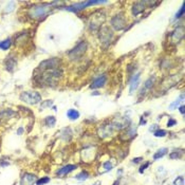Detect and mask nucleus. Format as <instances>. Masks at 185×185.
I'll list each match as a JSON object with an SVG mask.
<instances>
[{"label": "nucleus", "mask_w": 185, "mask_h": 185, "mask_svg": "<svg viewBox=\"0 0 185 185\" xmlns=\"http://www.w3.org/2000/svg\"><path fill=\"white\" fill-rule=\"evenodd\" d=\"M52 11V4H36L29 9V16L33 19H41Z\"/></svg>", "instance_id": "nucleus-1"}, {"label": "nucleus", "mask_w": 185, "mask_h": 185, "mask_svg": "<svg viewBox=\"0 0 185 185\" xmlns=\"http://www.w3.org/2000/svg\"><path fill=\"white\" fill-rule=\"evenodd\" d=\"M63 72L58 70V69H50V70H45L41 74V83H45L47 85H53L56 84L60 76H61Z\"/></svg>", "instance_id": "nucleus-2"}, {"label": "nucleus", "mask_w": 185, "mask_h": 185, "mask_svg": "<svg viewBox=\"0 0 185 185\" xmlns=\"http://www.w3.org/2000/svg\"><path fill=\"white\" fill-rule=\"evenodd\" d=\"M20 100L29 105H37L41 102V96L38 92L35 91H24L20 94Z\"/></svg>", "instance_id": "nucleus-3"}, {"label": "nucleus", "mask_w": 185, "mask_h": 185, "mask_svg": "<svg viewBox=\"0 0 185 185\" xmlns=\"http://www.w3.org/2000/svg\"><path fill=\"white\" fill-rule=\"evenodd\" d=\"M86 50H87V43L86 41H80L73 50L69 52V56L71 59H77L80 56H83L85 54Z\"/></svg>", "instance_id": "nucleus-4"}, {"label": "nucleus", "mask_w": 185, "mask_h": 185, "mask_svg": "<svg viewBox=\"0 0 185 185\" xmlns=\"http://www.w3.org/2000/svg\"><path fill=\"white\" fill-rule=\"evenodd\" d=\"M111 26L113 27L115 30H122L126 26V19L122 14L115 15L112 20H111Z\"/></svg>", "instance_id": "nucleus-5"}, {"label": "nucleus", "mask_w": 185, "mask_h": 185, "mask_svg": "<svg viewBox=\"0 0 185 185\" xmlns=\"http://www.w3.org/2000/svg\"><path fill=\"white\" fill-rule=\"evenodd\" d=\"M59 63L60 61L57 59V58H51V59L43 61V63L40 64L38 69L43 70V71H45V70H50V69H56L57 67H58V65H59Z\"/></svg>", "instance_id": "nucleus-6"}, {"label": "nucleus", "mask_w": 185, "mask_h": 185, "mask_svg": "<svg viewBox=\"0 0 185 185\" xmlns=\"http://www.w3.org/2000/svg\"><path fill=\"white\" fill-rule=\"evenodd\" d=\"M35 179H36V178H35V176L33 174L26 172V174H23V176L21 177L20 185H34Z\"/></svg>", "instance_id": "nucleus-7"}, {"label": "nucleus", "mask_w": 185, "mask_h": 185, "mask_svg": "<svg viewBox=\"0 0 185 185\" xmlns=\"http://www.w3.org/2000/svg\"><path fill=\"white\" fill-rule=\"evenodd\" d=\"M16 65H17V59H16V57H14V55H10V56L6 57V70H9L10 72L14 71V69L16 68Z\"/></svg>", "instance_id": "nucleus-8"}, {"label": "nucleus", "mask_w": 185, "mask_h": 185, "mask_svg": "<svg viewBox=\"0 0 185 185\" xmlns=\"http://www.w3.org/2000/svg\"><path fill=\"white\" fill-rule=\"evenodd\" d=\"M183 36H184V29L182 27H180V28L176 29L174 32H172V34H171V39L174 43H179L180 40L182 39Z\"/></svg>", "instance_id": "nucleus-9"}, {"label": "nucleus", "mask_w": 185, "mask_h": 185, "mask_svg": "<svg viewBox=\"0 0 185 185\" xmlns=\"http://www.w3.org/2000/svg\"><path fill=\"white\" fill-rule=\"evenodd\" d=\"M77 168L76 165H73V164H69V165H66L64 167H61L60 169L56 171V175L57 176H65V175H68L70 174L71 171L75 170Z\"/></svg>", "instance_id": "nucleus-10"}, {"label": "nucleus", "mask_w": 185, "mask_h": 185, "mask_svg": "<svg viewBox=\"0 0 185 185\" xmlns=\"http://www.w3.org/2000/svg\"><path fill=\"white\" fill-rule=\"evenodd\" d=\"M87 6H88V1H85V2L75 3V4H73V6H67L66 10L74 12V13H77V12H80V11H82V10L85 9V8H87Z\"/></svg>", "instance_id": "nucleus-11"}, {"label": "nucleus", "mask_w": 185, "mask_h": 185, "mask_svg": "<svg viewBox=\"0 0 185 185\" xmlns=\"http://www.w3.org/2000/svg\"><path fill=\"white\" fill-rule=\"evenodd\" d=\"M145 4H146V1H139V2H135L133 4V8H132V14L134 16H137L139 15L140 13H142L144 10H145Z\"/></svg>", "instance_id": "nucleus-12"}, {"label": "nucleus", "mask_w": 185, "mask_h": 185, "mask_svg": "<svg viewBox=\"0 0 185 185\" xmlns=\"http://www.w3.org/2000/svg\"><path fill=\"white\" fill-rule=\"evenodd\" d=\"M101 33H102L101 34V40L103 43H109L111 40V37H112V32L108 28H103Z\"/></svg>", "instance_id": "nucleus-13"}, {"label": "nucleus", "mask_w": 185, "mask_h": 185, "mask_svg": "<svg viewBox=\"0 0 185 185\" xmlns=\"http://www.w3.org/2000/svg\"><path fill=\"white\" fill-rule=\"evenodd\" d=\"M106 80H107V76L105 74L104 75H101L100 77H97L93 80L92 85L90 86L91 88H100V87H103V86L106 84Z\"/></svg>", "instance_id": "nucleus-14"}, {"label": "nucleus", "mask_w": 185, "mask_h": 185, "mask_svg": "<svg viewBox=\"0 0 185 185\" xmlns=\"http://www.w3.org/2000/svg\"><path fill=\"white\" fill-rule=\"evenodd\" d=\"M154 82H156V76L149 77V78H148V80L145 82V84H144V87H143V89L141 90V94L146 93V91H147V90H149V89H150L151 87L154 86Z\"/></svg>", "instance_id": "nucleus-15"}, {"label": "nucleus", "mask_w": 185, "mask_h": 185, "mask_svg": "<svg viewBox=\"0 0 185 185\" xmlns=\"http://www.w3.org/2000/svg\"><path fill=\"white\" fill-rule=\"evenodd\" d=\"M67 117L72 121H75L80 117V112L75 109H69L68 112H67Z\"/></svg>", "instance_id": "nucleus-16"}, {"label": "nucleus", "mask_w": 185, "mask_h": 185, "mask_svg": "<svg viewBox=\"0 0 185 185\" xmlns=\"http://www.w3.org/2000/svg\"><path fill=\"white\" fill-rule=\"evenodd\" d=\"M167 150H168L167 148H161V149H159V150L154 154V161H157V160L163 158L166 154H167Z\"/></svg>", "instance_id": "nucleus-17"}, {"label": "nucleus", "mask_w": 185, "mask_h": 185, "mask_svg": "<svg viewBox=\"0 0 185 185\" xmlns=\"http://www.w3.org/2000/svg\"><path fill=\"white\" fill-rule=\"evenodd\" d=\"M13 115H15V112L11 109H6V110L0 112V119H8V117H11Z\"/></svg>", "instance_id": "nucleus-18"}, {"label": "nucleus", "mask_w": 185, "mask_h": 185, "mask_svg": "<svg viewBox=\"0 0 185 185\" xmlns=\"http://www.w3.org/2000/svg\"><path fill=\"white\" fill-rule=\"evenodd\" d=\"M10 46H11V39L10 38H8V39L3 40V41H0V49L1 50H8V49L10 48Z\"/></svg>", "instance_id": "nucleus-19"}, {"label": "nucleus", "mask_w": 185, "mask_h": 185, "mask_svg": "<svg viewBox=\"0 0 185 185\" xmlns=\"http://www.w3.org/2000/svg\"><path fill=\"white\" fill-rule=\"evenodd\" d=\"M45 123H46V125L49 126V127H53L55 125V123H56V120H55L54 117H47L45 119Z\"/></svg>", "instance_id": "nucleus-20"}, {"label": "nucleus", "mask_w": 185, "mask_h": 185, "mask_svg": "<svg viewBox=\"0 0 185 185\" xmlns=\"http://www.w3.org/2000/svg\"><path fill=\"white\" fill-rule=\"evenodd\" d=\"M88 178H89V174L87 172V171H82V172H80L78 175H76V176H75V179L80 180V181L87 180Z\"/></svg>", "instance_id": "nucleus-21"}, {"label": "nucleus", "mask_w": 185, "mask_h": 185, "mask_svg": "<svg viewBox=\"0 0 185 185\" xmlns=\"http://www.w3.org/2000/svg\"><path fill=\"white\" fill-rule=\"evenodd\" d=\"M183 98H184V95H183V94H181V95H180V98H178V100H177L176 102L171 103L170 105H169V109H170V110H174V109L176 108L177 106H179V104H180L181 102H182Z\"/></svg>", "instance_id": "nucleus-22"}, {"label": "nucleus", "mask_w": 185, "mask_h": 185, "mask_svg": "<svg viewBox=\"0 0 185 185\" xmlns=\"http://www.w3.org/2000/svg\"><path fill=\"white\" fill-rule=\"evenodd\" d=\"M139 84H140V80H133V82H131L130 83V89H129V91H130V93H133V91L135 90V89L139 87Z\"/></svg>", "instance_id": "nucleus-23"}, {"label": "nucleus", "mask_w": 185, "mask_h": 185, "mask_svg": "<svg viewBox=\"0 0 185 185\" xmlns=\"http://www.w3.org/2000/svg\"><path fill=\"white\" fill-rule=\"evenodd\" d=\"M50 182V178L49 177H43L41 179L37 180L36 181V185H43V184H47V183Z\"/></svg>", "instance_id": "nucleus-24"}, {"label": "nucleus", "mask_w": 185, "mask_h": 185, "mask_svg": "<svg viewBox=\"0 0 185 185\" xmlns=\"http://www.w3.org/2000/svg\"><path fill=\"white\" fill-rule=\"evenodd\" d=\"M166 134H167V132L165 130H163V129H159V130L154 131V137L157 138H163L165 137Z\"/></svg>", "instance_id": "nucleus-25"}, {"label": "nucleus", "mask_w": 185, "mask_h": 185, "mask_svg": "<svg viewBox=\"0 0 185 185\" xmlns=\"http://www.w3.org/2000/svg\"><path fill=\"white\" fill-rule=\"evenodd\" d=\"M174 185H184V178L182 176L178 177L174 181Z\"/></svg>", "instance_id": "nucleus-26"}, {"label": "nucleus", "mask_w": 185, "mask_h": 185, "mask_svg": "<svg viewBox=\"0 0 185 185\" xmlns=\"http://www.w3.org/2000/svg\"><path fill=\"white\" fill-rule=\"evenodd\" d=\"M103 167L105 168V169H104V171H109V170H111V169H112V167H113V166H112V164L110 163V161H107V162L104 163Z\"/></svg>", "instance_id": "nucleus-27"}, {"label": "nucleus", "mask_w": 185, "mask_h": 185, "mask_svg": "<svg viewBox=\"0 0 185 185\" xmlns=\"http://www.w3.org/2000/svg\"><path fill=\"white\" fill-rule=\"evenodd\" d=\"M183 15H184V3L182 4V6L180 8L179 12L176 14V18H180V17H182Z\"/></svg>", "instance_id": "nucleus-28"}, {"label": "nucleus", "mask_w": 185, "mask_h": 185, "mask_svg": "<svg viewBox=\"0 0 185 185\" xmlns=\"http://www.w3.org/2000/svg\"><path fill=\"white\" fill-rule=\"evenodd\" d=\"M52 105H53V102H52V101H45L43 104L41 105V109L46 108V107H51Z\"/></svg>", "instance_id": "nucleus-29"}, {"label": "nucleus", "mask_w": 185, "mask_h": 185, "mask_svg": "<svg viewBox=\"0 0 185 185\" xmlns=\"http://www.w3.org/2000/svg\"><path fill=\"white\" fill-rule=\"evenodd\" d=\"M14 6H15V2H10L8 6H6V12L8 13V12H11V11H13L14 10Z\"/></svg>", "instance_id": "nucleus-30"}, {"label": "nucleus", "mask_w": 185, "mask_h": 185, "mask_svg": "<svg viewBox=\"0 0 185 185\" xmlns=\"http://www.w3.org/2000/svg\"><path fill=\"white\" fill-rule=\"evenodd\" d=\"M149 165H150V163H149V162H146L145 164H144V165L141 166V168H140V172H141V174H143V172H144V170H145L146 168H147Z\"/></svg>", "instance_id": "nucleus-31"}, {"label": "nucleus", "mask_w": 185, "mask_h": 185, "mask_svg": "<svg viewBox=\"0 0 185 185\" xmlns=\"http://www.w3.org/2000/svg\"><path fill=\"white\" fill-rule=\"evenodd\" d=\"M177 124V121L174 120V119H169V121H168L167 123V127H172V126H175Z\"/></svg>", "instance_id": "nucleus-32"}, {"label": "nucleus", "mask_w": 185, "mask_h": 185, "mask_svg": "<svg viewBox=\"0 0 185 185\" xmlns=\"http://www.w3.org/2000/svg\"><path fill=\"white\" fill-rule=\"evenodd\" d=\"M170 159H172V160H175V159H179L180 158V154H178V151L177 152H172V154H170Z\"/></svg>", "instance_id": "nucleus-33"}, {"label": "nucleus", "mask_w": 185, "mask_h": 185, "mask_svg": "<svg viewBox=\"0 0 185 185\" xmlns=\"http://www.w3.org/2000/svg\"><path fill=\"white\" fill-rule=\"evenodd\" d=\"M179 110H180V112H181V114H184L185 113V107H184V106H180Z\"/></svg>", "instance_id": "nucleus-34"}, {"label": "nucleus", "mask_w": 185, "mask_h": 185, "mask_svg": "<svg viewBox=\"0 0 185 185\" xmlns=\"http://www.w3.org/2000/svg\"><path fill=\"white\" fill-rule=\"evenodd\" d=\"M22 132H23V128H22V127H20V128L17 130V134H19V135H20V134L22 133Z\"/></svg>", "instance_id": "nucleus-35"}, {"label": "nucleus", "mask_w": 185, "mask_h": 185, "mask_svg": "<svg viewBox=\"0 0 185 185\" xmlns=\"http://www.w3.org/2000/svg\"><path fill=\"white\" fill-rule=\"evenodd\" d=\"M140 161H142V158H137V159H133V163H139Z\"/></svg>", "instance_id": "nucleus-36"}, {"label": "nucleus", "mask_w": 185, "mask_h": 185, "mask_svg": "<svg viewBox=\"0 0 185 185\" xmlns=\"http://www.w3.org/2000/svg\"><path fill=\"white\" fill-rule=\"evenodd\" d=\"M145 123H146V121L142 117V119H141V122H140V125H143V124H145Z\"/></svg>", "instance_id": "nucleus-37"}, {"label": "nucleus", "mask_w": 185, "mask_h": 185, "mask_svg": "<svg viewBox=\"0 0 185 185\" xmlns=\"http://www.w3.org/2000/svg\"><path fill=\"white\" fill-rule=\"evenodd\" d=\"M156 128H157V125H154V126H152V127H150V129H149V130L152 131V130H154V129H156Z\"/></svg>", "instance_id": "nucleus-38"}, {"label": "nucleus", "mask_w": 185, "mask_h": 185, "mask_svg": "<svg viewBox=\"0 0 185 185\" xmlns=\"http://www.w3.org/2000/svg\"><path fill=\"white\" fill-rule=\"evenodd\" d=\"M119 183H120V182H119V181H117V182H114L113 185H119Z\"/></svg>", "instance_id": "nucleus-39"}]
</instances>
